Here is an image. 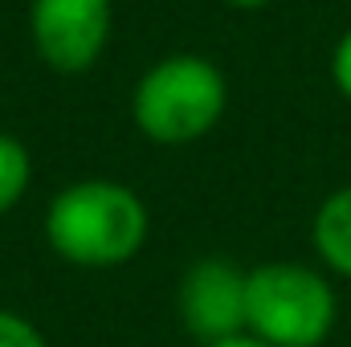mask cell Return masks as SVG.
Returning <instances> with one entry per match:
<instances>
[{"instance_id":"5","label":"cell","mask_w":351,"mask_h":347,"mask_svg":"<svg viewBox=\"0 0 351 347\" xmlns=\"http://www.w3.org/2000/svg\"><path fill=\"white\" fill-rule=\"evenodd\" d=\"M245 278L250 270L225 258H200L180 282V323L200 344L245 335Z\"/></svg>"},{"instance_id":"7","label":"cell","mask_w":351,"mask_h":347,"mask_svg":"<svg viewBox=\"0 0 351 347\" xmlns=\"http://www.w3.org/2000/svg\"><path fill=\"white\" fill-rule=\"evenodd\" d=\"M29 180H33L29 147L16 135H4L0 131V217L21 204V196L29 192Z\"/></svg>"},{"instance_id":"4","label":"cell","mask_w":351,"mask_h":347,"mask_svg":"<svg viewBox=\"0 0 351 347\" xmlns=\"http://www.w3.org/2000/svg\"><path fill=\"white\" fill-rule=\"evenodd\" d=\"M29 33L58 74L90 70L110 37V0H33Z\"/></svg>"},{"instance_id":"12","label":"cell","mask_w":351,"mask_h":347,"mask_svg":"<svg viewBox=\"0 0 351 347\" xmlns=\"http://www.w3.org/2000/svg\"><path fill=\"white\" fill-rule=\"evenodd\" d=\"M348 4H351V0H348Z\"/></svg>"},{"instance_id":"11","label":"cell","mask_w":351,"mask_h":347,"mask_svg":"<svg viewBox=\"0 0 351 347\" xmlns=\"http://www.w3.org/2000/svg\"><path fill=\"white\" fill-rule=\"evenodd\" d=\"M233 8H262V4H269V0H229Z\"/></svg>"},{"instance_id":"3","label":"cell","mask_w":351,"mask_h":347,"mask_svg":"<svg viewBox=\"0 0 351 347\" xmlns=\"http://www.w3.org/2000/svg\"><path fill=\"white\" fill-rule=\"evenodd\" d=\"M229 106V82L225 74L196 53H176L156 62L131 98L135 127L164 147L192 143L208 135Z\"/></svg>"},{"instance_id":"8","label":"cell","mask_w":351,"mask_h":347,"mask_svg":"<svg viewBox=\"0 0 351 347\" xmlns=\"http://www.w3.org/2000/svg\"><path fill=\"white\" fill-rule=\"evenodd\" d=\"M0 347H45V339L16 311H0Z\"/></svg>"},{"instance_id":"9","label":"cell","mask_w":351,"mask_h":347,"mask_svg":"<svg viewBox=\"0 0 351 347\" xmlns=\"http://www.w3.org/2000/svg\"><path fill=\"white\" fill-rule=\"evenodd\" d=\"M331 82L351 102V29L335 41V49H331Z\"/></svg>"},{"instance_id":"6","label":"cell","mask_w":351,"mask_h":347,"mask_svg":"<svg viewBox=\"0 0 351 347\" xmlns=\"http://www.w3.org/2000/svg\"><path fill=\"white\" fill-rule=\"evenodd\" d=\"M311 241H315L319 261L327 265V274L351 282V184L335 188L319 204L311 221Z\"/></svg>"},{"instance_id":"1","label":"cell","mask_w":351,"mask_h":347,"mask_svg":"<svg viewBox=\"0 0 351 347\" xmlns=\"http://www.w3.org/2000/svg\"><path fill=\"white\" fill-rule=\"evenodd\" d=\"M45 241L74 265H123L147 241V208L127 184L78 180L53 196L45 213Z\"/></svg>"},{"instance_id":"10","label":"cell","mask_w":351,"mask_h":347,"mask_svg":"<svg viewBox=\"0 0 351 347\" xmlns=\"http://www.w3.org/2000/svg\"><path fill=\"white\" fill-rule=\"evenodd\" d=\"M208 347H269V344L254 339V335H233V339H221V344H208Z\"/></svg>"},{"instance_id":"2","label":"cell","mask_w":351,"mask_h":347,"mask_svg":"<svg viewBox=\"0 0 351 347\" xmlns=\"http://www.w3.org/2000/svg\"><path fill=\"white\" fill-rule=\"evenodd\" d=\"M339 319L331 278L302 261H265L245 278V335L269 347H323Z\"/></svg>"}]
</instances>
